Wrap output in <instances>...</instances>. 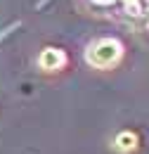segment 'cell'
I'll return each instance as SVG.
<instances>
[{
    "label": "cell",
    "mask_w": 149,
    "mask_h": 154,
    "mask_svg": "<svg viewBox=\"0 0 149 154\" xmlns=\"http://www.w3.org/2000/svg\"><path fill=\"white\" fill-rule=\"evenodd\" d=\"M123 57V45L118 40L111 38H102V40H95L90 43L88 52H85V59L90 66H97V69H109L114 66L118 59Z\"/></svg>",
    "instance_id": "1"
},
{
    "label": "cell",
    "mask_w": 149,
    "mask_h": 154,
    "mask_svg": "<svg viewBox=\"0 0 149 154\" xmlns=\"http://www.w3.org/2000/svg\"><path fill=\"white\" fill-rule=\"evenodd\" d=\"M38 64L45 71H57V69H62L66 64V55L62 50H57V48H45L40 52V57H38Z\"/></svg>",
    "instance_id": "2"
}]
</instances>
